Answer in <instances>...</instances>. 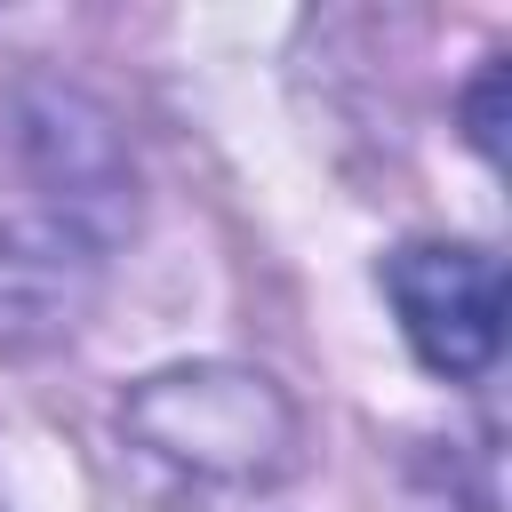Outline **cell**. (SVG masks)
<instances>
[{"instance_id":"7a4b0ae2","label":"cell","mask_w":512,"mask_h":512,"mask_svg":"<svg viewBox=\"0 0 512 512\" xmlns=\"http://www.w3.org/2000/svg\"><path fill=\"white\" fill-rule=\"evenodd\" d=\"M496 96H504V64H488V72H480V88L464 96V120H472V144H480L488 160H504V128H496Z\"/></svg>"},{"instance_id":"6da1fadb","label":"cell","mask_w":512,"mask_h":512,"mask_svg":"<svg viewBox=\"0 0 512 512\" xmlns=\"http://www.w3.org/2000/svg\"><path fill=\"white\" fill-rule=\"evenodd\" d=\"M384 296L432 376H480L504 344V264L464 240H408L384 256Z\"/></svg>"}]
</instances>
